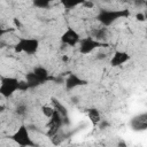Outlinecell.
Masks as SVG:
<instances>
[{
	"label": "cell",
	"instance_id": "6da1fadb",
	"mask_svg": "<svg viewBox=\"0 0 147 147\" xmlns=\"http://www.w3.org/2000/svg\"><path fill=\"white\" fill-rule=\"evenodd\" d=\"M130 16L129 9H101L96 15V21L105 28L110 26L119 18H127Z\"/></svg>",
	"mask_w": 147,
	"mask_h": 147
},
{
	"label": "cell",
	"instance_id": "7a4b0ae2",
	"mask_svg": "<svg viewBox=\"0 0 147 147\" xmlns=\"http://www.w3.org/2000/svg\"><path fill=\"white\" fill-rule=\"evenodd\" d=\"M16 53H25L28 55H33L39 49V40L36 38H18L14 46Z\"/></svg>",
	"mask_w": 147,
	"mask_h": 147
},
{
	"label": "cell",
	"instance_id": "3957f363",
	"mask_svg": "<svg viewBox=\"0 0 147 147\" xmlns=\"http://www.w3.org/2000/svg\"><path fill=\"white\" fill-rule=\"evenodd\" d=\"M18 79L10 76H0V95L8 99L18 91Z\"/></svg>",
	"mask_w": 147,
	"mask_h": 147
},
{
	"label": "cell",
	"instance_id": "277c9868",
	"mask_svg": "<svg viewBox=\"0 0 147 147\" xmlns=\"http://www.w3.org/2000/svg\"><path fill=\"white\" fill-rule=\"evenodd\" d=\"M11 140L21 147H32V146H34V142L32 141L31 136H30L29 127L26 125H21L11 134Z\"/></svg>",
	"mask_w": 147,
	"mask_h": 147
},
{
	"label": "cell",
	"instance_id": "5b68a950",
	"mask_svg": "<svg viewBox=\"0 0 147 147\" xmlns=\"http://www.w3.org/2000/svg\"><path fill=\"white\" fill-rule=\"evenodd\" d=\"M78 45H79V53H82L84 55L90 54L100 47H107V42L95 40L93 37H86L84 39H80Z\"/></svg>",
	"mask_w": 147,
	"mask_h": 147
},
{
	"label": "cell",
	"instance_id": "8992f818",
	"mask_svg": "<svg viewBox=\"0 0 147 147\" xmlns=\"http://www.w3.org/2000/svg\"><path fill=\"white\" fill-rule=\"evenodd\" d=\"M63 125V116L57 113L56 110H54L53 115L49 117V122H48V131H47V136L51 138L54 134H56L61 127Z\"/></svg>",
	"mask_w": 147,
	"mask_h": 147
},
{
	"label": "cell",
	"instance_id": "52a82bcc",
	"mask_svg": "<svg viewBox=\"0 0 147 147\" xmlns=\"http://www.w3.org/2000/svg\"><path fill=\"white\" fill-rule=\"evenodd\" d=\"M79 40H80L79 33L75 29H72L70 26L61 34V42L63 45H68L70 47H74V46L78 45Z\"/></svg>",
	"mask_w": 147,
	"mask_h": 147
},
{
	"label": "cell",
	"instance_id": "ba28073f",
	"mask_svg": "<svg viewBox=\"0 0 147 147\" xmlns=\"http://www.w3.org/2000/svg\"><path fill=\"white\" fill-rule=\"evenodd\" d=\"M130 127L132 131L136 132H141L147 130V113H141L136 116H133L130 119Z\"/></svg>",
	"mask_w": 147,
	"mask_h": 147
},
{
	"label": "cell",
	"instance_id": "9c48e42d",
	"mask_svg": "<svg viewBox=\"0 0 147 147\" xmlns=\"http://www.w3.org/2000/svg\"><path fill=\"white\" fill-rule=\"evenodd\" d=\"M87 80L86 79H83L80 78L78 75L76 74H70L65 79H64V86H65V90L67 91H72L79 86H85L87 85Z\"/></svg>",
	"mask_w": 147,
	"mask_h": 147
},
{
	"label": "cell",
	"instance_id": "30bf717a",
	"mask_svg": "<svg viewBox=\"0 0 147 147\" xmlns=\"http://www.w3.org/2000/svg\"><path fill=\"white\" fill-rule=\"evenodd\" d=\"M130 57H131V56L129 55V53H126V52H124V51H115L114 54H113V56L110 57L109 63H110V65L114 67V68L121 67V65H123L124 63H126V62L130 60Z\"/></svg>",
	"mask_w": 147,
	"mask_h": 147
},
{
	"label": "cell",
	"instance_id": "8fae6325",
	"mask_svg": "<svg viewBox=\"0 0 147 147\" xmlns=\"http://www.w3.org/2000/svg\"><path fill=\"white\" fill-rule=\"evenodd\" d=\"M25 80H26V83H28V85H29L30 88H36V87H38V86L45 84L39 77H37V76L34 75L33 71L28 72V74L25 75Z\"/></svg>",
	"mask_w": 147,
	"mask_h": 147
},
{
	"label": "cell",
	"instance_id": "7c38bea8",
	"mask_svg": "<svg viewBox=\"0 0 147 147\" xmlns=\"http://www.w3.org/2000/svg\"><path fill=\"white\" fill-rule=\"evenodd\" d=\"M32 71H33L34 75H36L37 77H39L44 83H46V82L53 79V78L49 76V71H48L45 67H42V65H37V67H34Z\"/></svg>",
	"mask_w": 147,
	"mask_h": 147
},
{
	"label": "cell",
	"instance_id": "4fadbf2b",
	"mask_svg": "<svg viewBox=\"0 0 147 147\" xmlns=\"http://www.w3.org/2000/svg\"><path fill=\"white\" fill-rule=\"evenodd\" d=\"M51 103H52V107H53L57 113H60L63 117H67V116H68V114H69L68 108H67L63 103H61L60 100H57L56 98H51Z\"/></svg>",
	"mask_w": 147,
	"mask_h": 147
},
{
	"label": "cell",
	"instance_id": "5bb4252c",
	"mask_svg": "<svg viewBox=\"0 0 147 147\" xmlns=\"http://www.w3.org/2000/svg\"><path fill=\"white\" fill-rule=\"evenodd\" d=\"M87 117H88V119L91 121V123L93 124V125H98L99 124V122L101 121V114H100V111L96 109V108H90L88 110H87Z\"/></svg>",
	"mask_w": 147,
	"mask_h": 147
},
{
	"label": "cell",
	"instance_id": "9a60e30c",
	"mask_svg": "<svg viewBox=\"0 0 147 147\" xmlns=\"http://www.w3.org/2000/svg\"><path fill=\"white\" fill-rule=\"evenodd\" d=\"M92 37L95 40H99V41L105 42L106 39H107V29L103 26V28H99V29L93 30L92 31Z\"/></svg>",
	"mask_w": 147,
	"mask_h": 147
},
{
	"label": "cell",
	"instance_id": "2e32d148",
	"mask_svg": "<svg viewBox=\"0 0 147 147\" xmlns=\"http://www.w3.org/2000/svg\"><path fill=\"white\" fill-rule=\"evenodd\" d=\"M85 1H86V0H60L61 5H62L65 9H68V10L74 9V8L78 7V6H83V3H84Z\"/></svg>",
	"mask_w": 147,
	"mask_h": 147
},
{
	"label": "cell",
	"instance_id": "e0dca14e",
	"mask_svg": "<svg viewBox=\"0 0 147 147\" xmlns=\"http://www.w3.org/2000/svg\"><path fill=\"white\" fill-rule=\"evenodd\" d=\"M53 0H32V5L40 9H48Z\"/></svg>",
	"mask_w": 147,
	"mask_h": 147
},
{
	"label": "cell",
	"instance_id": "ac0fdd59",
	"mask_svg": "<svg viewBox=\"0 0 147 147\" xmlns=\"http://www.w3.org/2000/svg\"><path fill=\"white\" fill-rule=\"evenodd\" d=\"M40 110H41V114H42L45 117L49 118V117L53 115V113H54V110H55V109H54L52 106H48V105H44V106H41Z\"/></svg>",
	"mask_w": 147,
	"mask_h": 147
},
{
	"label": "cell",
	"instance_id": "d6986e66",
	"mask_svg": "<svg viewBox=\"0 0 147 147\" xmlns=\"http://www.w3.org/2000/svg\"><path fill=\"white\" fill-rule=\"evenodd\" d=\"M26 110H28V108H26V106H25L24 103H20V105H18V106L15 108V113H16L17 115H20V116L25 115Z\"/></svg>",
	"mask_w": 147,
	"mask_h": 147
},
{
	"label": "cell",
	"instance_id": "ffe728a7",
	"mask_svg": "<svg viewBox=\"0 0 147 147\" xmlns=\"http://www.w3.org/2000/svg\"><path fill=\"white\" fill-rule=\"evenodd\" d=\"M28 90H30V87H29L26 80H25V79H24V80H20V82H18V91L25 92V91H28Z\"/></svg>",
	"mask_w": 147,
	"mask_h": 147
},
{
	"label": "cell",
	"instance_id": "44dd1931",
	"mask_svg": "<svg viewBox=\"0 0 147 147\" xmlns=\"http://www.w3.org/2000/svg\"><path fill=\"white\" fill-rule=\"evenodd\" d=\"M99 127L101 129V130H105V129H107L108 126H110V123L109 122H107V121H103V119H101L100 122H99Z\"/></svg>",
	"mask_w": 147,
	"mask_h": 147
},
{
	"label": "cell",
	"instance_id": "7402d4cb",
	"mask_svg": "<svg viewBox=\"0 0 147 147\" xmlns=\"http://www.w3.org/2000/svg\"><path fill=\"white\" fill-rule=\"evenodd\" d=\"M136 18H137L139 22H145L146 16H145V14H144V13H138V14L136 15Z\"/></svg>",
	"mask_w": 147,
	"mask_h": 147
},
{
	"label": "cell",
	"instance_id": "603a6c76",
	"mask_svg": "<svg viewBox=\"0 0 147 147\" xmlns=\"http://www.w3.org/2000/svg\"><path fill=\"white\" fill-rule=\"evenodd\" d=\"M133 3H134V6H137V7H141V6H145L146 0H133Z\"/></svg>",
	"mask_w": 147,
	"mask_h": 147
},
{
	"label": "cell",
	"instance_id": "cb8c5ba5",
	"mask_svg": "<svg viewBox=\"0 0 147 147\" xmlns=\"http://www.w3.org/2000/svg\"><path fill=\"white\" fill-rule=\"evenodd\" d=\"M14 24H15V26H16L17 29H22V24H21V22L18 21V18H14Z\"/></svg>",
	"mask_w": 147,
	"mask_h": 147
},
{
	"label": "cell",
	"instance_id": "d4e9b609",
	"mask_svg": "<svg viewBox=\"0 0 147 147\" xmlns=\"http://www.w3.org/2000/svg\"><path fill=\"white\" fill-rule=\"evenodd\" d=\"M7 32H8V30H6V29H3L2 26H0V40H1V38H2Z\"/></svg>",
	"mask_w": 147,
	"mask_h": 147
},
{
	"label": "cell",
	"instance_id": "484cf974",
	"mask_svg": "<svg viewBox=\"0 0 147 147\" xmlns=\"http://www.w3.org/2000/svg\"><path fill=\"white\" fill-rule=\"evenodd\" d=\"M83 6H85V7H88V8H92V7H93V2H91V1L86 0V1L83 3Z\"/></svg>",
	"mask_w": 147,
	"mask_h": 147
},
{
	"label": "cell",
	"instance_id": "4316f807",
	"mask_svg": "<svg viewBox=\"0 0 147 147\" xmlns=\"http://www.w3.org/2000/svg\"><path fill=\"white\" fill-rule=\"evenodd\" d=\"M105 57H106V54H105V53H99L98 56H96V59H99V60H102V59H105Z\"/></svg>",
	"mask_w": 147,
	"mask_h": 147
},
{
	"label": "cell",
	"instance_id": "83f0119b",
	"mask_svg": "<svg viewBox=\"0 0 147 147\" xmlns=\"http://www.w3.org/2000/svg\"><path fill=\"white\" fill-rule=\"evenodd\" d=\"M71 100H72V102H75V103L78 102V101H77V98H71Z\"/></svg>",
	"mask_w": 147,
	"mask_h": 147
},
{
	"label": "cell",
	"instance_id": "f1b7e54d",
	"mask_svg": "<svg viewBox=\"0 0 147 147\" xmlns=\"http://www.w3.org/2000/svg\"><path fill=\"white\" fill-rule=\"evenodd\" d=\"M62 61H68V56H62Z\"/></svg>",
	"mask_w": 147,
	"mask_h": 147
},
{
	"label": "cell",
	"instance_id": "f546056e",
	"mask_svg": "<svg viewBox=\"0 0 147 147\" xmlns=\"http://www.w3.org/2000/svg\"><path fill=\"white\" fill-rule=\"evenodd\" d=\"M3 109H5V107H3V106H0V113L3 111Z\"/></svg>",
	"mask_w": 147,
	"mask_h": 147
},
{
	"label": "cell",
	"instance_id": "4dcf8cb0",
	"mask_svg": "<svg viewBox=\"0 0 147 147\" xmlns=\"http://www.w3.org/2000/svg\"><path fill=\"white\" fill-rule=\"evenodd\" d=\"M103 1H105V2H111L113 0H103Z\"/></svg>",
	"mask_w": 147,
	"mask_h": 147
},
{
	"label": "cell",
	"instance_id": "1f68e13d",
	"mask_svg": "<svg viewBox=\"0 0 147 147\" xmlns=\"http://www.w3.org/2000/svg\"><path fill=\"white\" fill-rule=\"evenodd\" d=\"M122 1H127V0H122Z\"/></svg>",
	"mask_w": 147,
	"mask_h": 147
}]
</instances>
